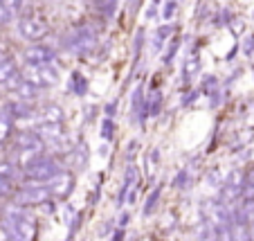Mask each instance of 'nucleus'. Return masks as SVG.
Segmentation results:
<instances>
[{
  "instance_id": "obj_1",
  "label": "nucleus",
  "mask_w": 254,
  "mask_h": 241,
  "mask_svg": "<svg viewBox=\"0 0 254 241\" xmlns=\"http://www.w3.org/2000/svg\"><path fill=\"white\" fill-rule=\"evenodd\" d=\"M61 169H59V162L48 156H36L29 164H25V178L32 180V183H48L52 176H57Z\"/></svg>"
},
{
  "instance_id": "obj_2",
  "label": "nucleus",
  "mask_w": 254,
  "mask_h": 241,
  "mask_svg": "<svg viewBox=\"0 0 254 241\" xmlns=\"http://www.w3.org/2000/svg\"><path fill=\"white\" fill-rule=\"evenodd\" d=\"M7 228H9L11 237H14L16 241H34L36 239V228H34L32 219L25 217V214L18 210V205L7 212Z\"/></svg>"
},
{
  "instance_id": "obj_3",
  "label": "nucleus",
  "mask_w": 254,
  "mask_h": 241,
  "mask_svg": "<svg viewBox=\"0 0 254 241\" xmlns=\"http://www.w3.org/2000/svg\"><path fill=\"white\" fill-rule=\"evenodd\" d=\"M23 79L29 83H34L36 88H48L59 83V68H54L52 63H43V66H32L27 63V68L23 70Z\"/></svg>"
},
{
  "instance_id": "obj_4",
  "label": "nucleus",
  "mask_w": 254,
  "mask_h": 241,
  "mask_svg": "<svg viewBox=\"0 0 254 241\" xmlns=\"http://www.w3.org/2000/svg\"><path fill=\"white\" fill-rule=\"evenodd\" d=\"M50 198H52V192L48 185L29 180V185L16 192V205H41V203H48Z\"/></svg>"
},
{
  "instance_id": "obj_5",
  "label": "nucleus",
  "mask_w": 254,
  "mask_h": 241,
  "mask_svg": "<svg viewBox=\"0 0 254 241\" xmlns=\"http://www.w3.org/2000/svg\"><path fill=\"white\" fill-rule=\"evenodd\" d=\"M18 32L23 39L36 43V41H43L50 34V25L45 23L41 16H23V18L18 20Z\"/></svg>"
},
{
  "instance_id": "obj_6",
  "label": "nucleus",
  "mask_w": 254,
  "mask_h": 241,
  "mask_svg": "<svg viewBox=\"0 0 254 241\" xmlns=\"http://www.w3.org/2000/svg\"><path fill=\"white\" fill-rule=\"evenodd\" d=\"M95 43H97V34L92 32L90 27H81V29H77V32L70 36L67 48L74 50V52H79V54H86V52H90V50L95 48Z\"/></svg>"
},
{
  "instance_id": "obj_7",
  "label": "nucleus",
  "mask_w": 254,
  "mask_h": 241,
  "mask_svg": "<svg viewBox=\"0 0 254 241\" xmlns=\"http://www.w3.org/2000/svg\"><path fill=\"white\" fill-rule=\"evenodd\" d=\"M48 187L54 198H65L67 194L72 192V187H74V178H72V174H67V171H59L57 176H52V178L48 180Z\"/></svg>"
},
{
  "instance_id": "obj_8",
  "label": "nucleus",
  "mask_w": 254,
  "mask_h": 241,
  "mask_svg": "<svg viewBox=\"0 0 254 241\" xmlns=\"http://www.w3.org/2000/svg\"><path fill=\"white\" fill-rule=\"evenodd\" d=\"M23 59H25V63H32V66H43V63H52L54 52L48 45L34 43L23 52Z\"/></svg>"
},
{
  "instance_id": "obj_9",
  "label": "nucleus",
  "mask_w": 254,
  "mask_h": 241,
  "mask_svg": "<svg viewBox=\"0 0 254 241\" xmlns=\"http://www.w3.org/2000/svg\"><path fill=\"white\" fill-rule=\"evenodd\" d=\"M243 183H245V178L241 176V171H234V174L230 176V180L223 185V201L230 203L232 198H236L239 194H243Z\"/></svg>"
},
{
  "instance_id": "obj_10",
  "label": "nucleus",
  "mask_w": 254,
  "mask_h": 241,
  "mask_svg": "<svg viewBox=\"0 0 254 241\" xmlns=\"http://www.w3.org/2000/svg\"><path fill=\"white\" fill-rule=\"evenodd\" d=\"M16 77H18V70H16L14 63H11L9 59H0V83L7 86V83H11Z\"/></svg>"
},
{
  "instance_id": "obj_11",
  "label": "nucleus",
  "mask_w": 254,
  "mask_h": 241,
  "mask_svg": "<svg viewBox=\"0 0 254 241\" xmlns=\"http://www.w3.org/2000/svg\"><path fill=\"white\" fill-rule=\"evenodd\" d=\"M14 92H16V97H18L20 101H32L34 97H36V86L23 79V81H20L18 86L14 88Z\"/></svg>"
},
{
  "instance_id": "obj_12",
  "label": "nucleus",
  "mask_w": 254,
  "mask_h": 241,
  "mask_svg": "<svg viewBox=\"0 0 254 241\" xmlns=\"http://www.w3.org/2000/svg\"><path fill=\"white\" fill-rule=\"evenodd\" d=\"M232 241H252V232L245 221H236L232 226Z\"/></svg>"
},
{
  "instance_id": "obj_13",
  "label": "nucleus",
  "mask_w": 254,
  "mask_h": 241,
  "mask_svg": "<svg viewBox=\"0 0 254 241\" xmlns=\"http://www.w3.org/2000/svg\"><path fill=\"white\" fill-rule=\"evenodd\" d=\"M43 122H57V124H63V108L57 106V104L45 106L43 108Z\"/></svg>"
},
{
  "instance_id": "obj_14",
  "label": "nucleus",
  "mask_w": 254,
  "mask_h": 241,
  "mask_svg": "<svg viewBox=\"0 0 254 241\" xmlns=\"http://www.w3.org/2000/svg\"><path fill=\"white\" fill-rule=\"evenodd\" d=\"M198 73H200V59H198V57H189L187 61H185V66H183V75H185V79L196 77Z\"/></svg>"
},
{
  "instance_id": "obj_15",
  "label": "nucleus",
  "mask_w": 254,
  "mask_h": 241,
  "mask_svg": "<svg viewBox=\"0 0 254 241\" xmlns=\"http://www.w3.org/2000/svg\"><path fill=\"white\" fill-rule=\"evenodd\" d=\"M139 180V169L135 167V164H128L126 167V174H124V192L126 189H133L135 185H137Z\"/></svg>"
},
{
  "instance_id": "obj_16",
  "label": "nucleus",
  "mask_w": 254,
  "mask_h": 241,
  "mask_svg": "<svg viewBox=\"0 0 254 241\" xmlns=\"http://www.w3.org/2000/svg\"><path fill=\"white\" fill-rule=\"evenodd\" d=\"M95 7L97 11H101V16H113L117 9V0H97Z\"/></svg>"
},
{
  "instance_id": "obj_17",
  "label": "nucleus",
  "mask_w": 254,
  "mask_h": 241,
  "mask_svg": "<svg viewBox=\"0 0 254 241\" xmlns=\"http://www.w3.org/2000/svg\"><path fill=\"white\" fill-rule=\"evenodd\" d=\"M2 2H5L7 7H9V11L14 16H18V14H23L25 9H27L29 7V2H32V0H2Z\"/></svg>"
},
{
  "instance_id": "obj_18",
  "label": "nucleus",
  "mask_w": 254,
  "mask_h": 241,
  "mask_svg": "<svg viewBox=\"0 0 254 241\" xmlns=\"http://www.w3.org/2000/svg\"><path fill=\"white\" fill-rule=\"evenodd\" d=\"M243 194L248 201H252L254 198V167L250 169L248 174H245V183H243Z\"/></svg>"
},
{
  "instance_id": "obj_19",
  "label": "nucleus",
  "mask_w": 254,
  "mask_h": 241,
  "mask_svg": "<svg viewBox=\"0 0 254 241\" xmlns=\"http://www.w3.org/2000/svg\"><path fill=\"white\" fill-rule=\"evenodd\" d=\"M70 90H74L77 95H83V92H86V79H83L79 73L72 75V79H70Z\"/></svg>"
},
{
  "instance_id": "obj_20",
  "label": "nucleus",
  "mask_w": 254,
  "mask_h": 241,
  "mask_svg": "<svg viewBox=\"0 0 254 241\" xmlns=\"http://www.w3.org/2000/svg\"><path fill=\"white\" fill-rule=\"evenodd\" d=\"M160 108H162V92L155 90L153 95H151V101H149V113L151 115H158Z\"/></svg>"
},
{
  "instance_id": "obj_21",
  "label": "nucleus",
  "mask_w": 254,
  "mask_h": 241,
  "mask_svg": "<svg viewBox=\"0 0 254 241\" xmlns=\"http://www.w3.org/2000/svg\"><path fill=\"white\" fill-rule=\"evenodd\" d=\"M9 126H11L9 117H7L5 113H0V142L7 138V133H9Z\"/></svg>"
},
{
  "instance_id": "obj_22",
  "label": "nucleus",
  "mask_w": 254,
  "mask_h": 241,
  "mask_svg": "<svg viewBox=\"0 0 254 241\" xmlns=\"http://www.w3.org/2000/svg\"><path fill=\"white\" fill-rule=\"evenodd\" d=\"M11 18H14V14L9 11V7L0 0V25H7V23H11Z\"/></svg>"
},
{
  "instance_id": "obj_23",
  "label": "nucleus",
  "mask_w": 254,
  "mask_h": 241,
  "mask_svg": "<svg viewBox=\"0 0 254 241\" xmlns=\"http://www.w3.org/2000/svg\"><path fill=\"white\" fill-rule=\"evenodd\" d=\"M113 133H115V124H113L111 120H104V124H101V135L111 140V138H113Z\"/></svg>"
},
{
  "instance_id": "obj_24",
  "label": "nucleus",
  "mask_w": 254,
  "mask_h": 241,
  "mask_svg": "<svg viewBox=\"0 0 254 241\" xmlns=\"http://www.w3.org/2000/svg\"><path fill=\"white\" fill-rule=\"evenodd\" d=\"M0 176L11 180V176H14V167H11V162H0Z\"/></svg>"
},
{
  "instance_id": "obj_25",
  "label": "nucleus",
  "mask_w": 254,
  "mask_h": 241,
  "mask_svg": "<svg viewBox=\"0 0 254 241\" xmlns=\"http://www.w3.org/2000/svg\"><path fill=\"white\" fill-rule=\"evenodd\" d=\"M11 185H9V178H2L0 176V196H5V194H9Z\"/></svg>"
},
{
  "instance_id": "obj_26",
  "label": "nucleus",
  "mask_w": 254,
  "mask_h": 241,
  "mask_svg": "<svg viewBox=\"0 0 254 241\" xmlns=\"http://www.w3.org/2000/svg\"><path fill=\"white\" fill-rule=\"evenodd\" d=\"M158 194H160V192H153V194H151V196H149V205H146V210H144V212H146V214H151V212H153L155 203H158Z\"/></svg>"
},
{
  "instance_id": "obj_27",
  "label": "nucleus",
  "mask_w": 254,
  "mask_h": 241,
  "mask_svg": "<svg viewBox=\"0 0 254 241\" xmlns=\"http://www.w3.org/2000/svg\"><path fill=\"white\" fill-rule=\"evenodd\" d=\"M173 11H176V2H167V7H164V11H162V16H164V20H169L173 16Z\"/></svg>"
},
{
  "instance_id": "obj_28",
  "label": "nucleus",
  "mask_w": 254,
  "mask_h": 241,
  "mask_svg": "<svg viewBox=\"0 0 254 241\" xmlns=\"http://www.w3.org/2000/svg\"><path fill=\"white\" fill-rule=\"evenodd\" d=\"M169 34H171V27H160L158 29V39H167V36H169Z\"/></svg>"
},
{
  "instance_id": "obj_29",
  "label": "nucleus",
  "mask_w": 254,
  "mask_h": 241,
  "mask_svg": "<svg viewBox=\"0 0 254 241\" xmlns=\"http://www.w3.org/2000/svg\"><path fill=\"white\" fill-rule=\"evenodd\" d=\"M155 2H158V0H155Z\"/></svg>"
}]
</instances>
